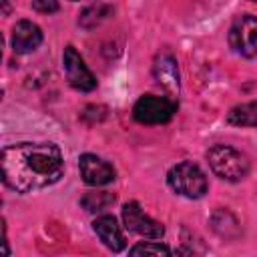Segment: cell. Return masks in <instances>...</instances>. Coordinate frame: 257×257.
Returning a JSON list of instances; mask_svg holds the SVG:
<instances>
[{
    "label": "cell",
    "instance_id": "1",
    "mask_svg": "<svg viewBox=\"0 0 257 257\" xmlns=\"http://www.w3.org/2000/svg\"><path fill=\"white\" fill-rule=\"evenodd\" d=\"M2 181L16 193H32L60 181L64 159L54 143H18L2 149Z\"/></svg>",
    "mask_w": 257,
    "mask_h": 257
},
{
    "label": "cell",
    "instance_id": "2",
    "mask_svg": "<svg viewBox=\"0 0 257 257\" xmlns=\"http://www.w3.org/2000/svg\"><path fill=\"white\" fill-rule=\"evenodd\" d=\"M207 161H209L211 171L223 181L237 183V181L245 179L249 173V159L241 151H237L229 145L211 147L207 151Z\"/></svg>",
    "mask_w": 257,
    "mask_h": 257
},
{
    "label": "cell",
    "instance_id": "3",
    "mask_svg": "<svg viewBox=\"0 0 257 257\" xmlns=\"http://www.w3.org/2000/svg\"><path fill=\"white\" fill-rule=\"evenodd\" d=\"M167 183L177 195H183L187 199H201L209 189L205 173L191 161H181L171 167V171L167 173Z\"/></svg>",
    "mask_w": 257,
    "mask_h": 257
},
{
    "label": "cell",
    "instance_id": "4",
    "mask_svg": "<svg viewBox=\"0 0 257 257\" xmlns=\"http://www.w3.org/2000/svg\"><path fill=\"white\" fill-rule=\"evenodd\" d=\"M175 112H177V102L169 96H159V94H143L133 106V116L141 124L169 122Z\"/></svg>",
    "mask_w": 257,
    "mask_h": 257
},
{
    "label": "cell",
    "instance_id": "5",
    "mask_svg": "<svg viewBox=\"0 0 257 257\" xmlns=\"http://www.w3.org/2000/svg\"><path fill=\"white\" fill-rule=\"evenodd\" d=\"M229 44L237 54L245 58L257 56V16H237L229 28Z\"/></svg>",
    "mask_w": 257,
    "mask_h": 257
},
{
    "label": "cell",
    "instance_id": "6",
    "mask_svg": "<svg viewBox=\"0 0 257 257\" xmlns=\"http://www.w3.org/2000/svg\"><path fill=\"white\" fill-rule=\"evenodd\" d=\"M62 68L66 74V80L72 88L82 90V92H90L96 88V78L94 74L86 68L84 60L80 58V54L76 52L74 46H66L62 52Z\"/></svg>",
    "mask_w": 257,
    "mask_h": 257
},
{
    "label": "cell",
    "instance_id": "7",
    "mask_svg": "<svg viewBox=\"0 0 257 257\" xmlns=\"http://www.w3.org/2000/svg\"><path fill=\"white\" fill-rule=\"evenodd\" d=\"M122 223L131 233H137L145 239H161L165 235V227L151 219L149 215H145V211L141 209V205L137 201H128L122 207Z\"/></svg>",
    "mask_w": 257,
    "mask_h": 257
},
{
    "label": "cell",
    "instance_id": "8",
    "mask_svg": "<svg viewBox=\"0 0 257 257\" xmlns=\"http://www.w3.org/2000/svg\"><path fill=\"white\" fill-rule=\"evenodd\" d=\"M78 169H80V177L88 187H104L108 183L114 181L116 173L112 169V165H108L106 161H102L96 155L84 153L78 159Z\"/></svg>",
    "mask_w": 257,
    "mask_h": 257
},
{
    "label": "cell",
    "instance_id": "9",
    "mask_svg": "<svg viewBox=\"0 0 257 257\" xmlns=\"http://www.w3.org/2000/svg\"><path fill=\"white\" fill-rule=\"evenodd\" d=\"M153 76L159 86H163L169 94H179V64L171 52H161L153 62Z\"/></svg>",
    "mask_w": 257,
    "mask_h": 257
},
{
    "label": "cell",
    "instance_id": "10",
    "mask_svg": "<svg viewBox=\"0 0 257 257\" xmlns=\"http://www.w3.org/2000/svg\"><path fill=\"white\" fill-rule=\"evenodd\" d=\"M92 229L98 235V239L102 241V245L106 249H110L112 253H118L126 247V239L124 233L120 229V225L116 223V219L112 215H100L92 221Z\"/></svg>",
    "mask_w": 257,
    "mask_h": 257
},
{
    "label": "cell",
    "instance_id": "11",
    "mask_svg": "<svg viewBox=\"0 0 257 257\" xmlns=\"http://www.w3.org/2000/svg\"><path fill=\"white\" fill-rule=\"evenodd\" d=\"M42 42V30L30 20H18L12 28V48L18 54L34 52Z\"/></svg>",
    "mask_w": 257,
    "mask_h": 257
},
{
    "label": "cell",
    "instance_id": "12",
    "mask_svg": "<svg viewBox=\"0 0 257 257\" xmlns=\"http://www.w3.org/2000/svg\"><path fill=\"white\" fill-rule=\"evenodd\" d=\"M227 122L233 126H257V102H243L227 112Z\"/></svg>",
    "mask_w": 257,
    "mask_h": 257
},
{
    "label": "cell",
    "instance_id": "13",
    "mask_svg": "<svg viewBox=\"0 0 257 257\" xmlns=\"http://www.w3.org/2000/svg\"><path fill=\"white\" fill-rule=\"evenodd\" d=\"M110 14H112V6L98 2V4H94V6L86 8V10H82V14L78 16V24H80L82 28H86V30H92V28H96L98 24H102Z\"/></svg>",
    "mask_w": 257,
    "mask_h": 257
},
{
    "label": "cell",
    "instance_id": "14",
    "mask_svg": "<svg viewBox=\"0 0 257 257\" xmlns=\"http://www.w3.org/2000/svg\"><path fill=\"white\" fill-rule=\"evenodd\" d=\"M114 203V195L108 191H90L80 199V205L88 213H100Z\"/></svg>",
    "mask_w": 257,
    "mask_h": 257
},
{
    "label": "cell",
    "instance_id": "15",
    "mask_svg": "<svg viewBox=\"0 0 257 257\" xmlns=\"http://www.w3.org/2000/svg\"><path fill=\"white\" fill-rule=\"evenodd\" d=\"M211 225H213L215 233H219V235H221V237H225V239L235 237V233H233V231H229V227H231V229H235V231H239V227H237V219H235L229 211H225V209H219V211L211 217Z\"/></svg>",
    "mask_w": 257,
    "mask_h": 257
},
{
    "label": "cell",
    "instance_id": "16",
    "mask_svg": "<svg viewBox=\"0 0 257 257\" xmlns=\"http://www.w3.org/2000/svg\"><path fill=\"white\" fill-rule=\"evenodd\" d=\"M131 255H171V249L163 243H153V241H147V243H137L135 247L128 249Z\"/></svg>",
    "mask_w": 257,
    "mask_h": 257
},
{
    "label": "cell",
    "instance_id": "17",
    "mask_svg": "<svg viewBox=\"0 0 257 257\" xmlns=\"http://www.w3.org/2000/svg\"><path fill=\"white\" fill-rule=\"evenodd\" d=\"M32 8L40 14H54L58 12V0H32Z\"/></svg>",
    "mask_w": 257,
    "mask_h": 257
},
{
    "label": "cell",
    "instance_id": "18",
    "mask_svg": "<svg viewBox=\"0 0 257 257\" xmlns=\"http://www.w3.org/2000/svg\"><path fill=\"white\" fill-rule=\"evenodd\" d=\"M2 4H4V16H6L8 10H10V8H8V0H2Z\"/></svg>",
    "mask_w": 257,
    "mask_h": 257
},
{
    "label": "cell",
    "instance_id": "19",
    "mask_svg": "<svg viewBox=\"0 0 257 257\" xmlns=\"http://www.w3.org/2000/svg\"><path fill=\"white\" fill-rule=\"evenodd\" d=\"M249 2H257V0H249Z\"/></svg>",
    "mask_w": 257,
    "mask_h": 257
},
{
    "label": "cell",
    "instance_id": "20",
    "mask_svg": "<svg viewBox=\"0 0 257 257\" xmlns=\"http://www.w3.org/2000/svg\"><path fill=\"white\" fill-rule=\"evenodd\" d=\"M72 2H80V0H72Z\"/></svg>",
    "mask_w": 257,
    "mask_h": 257
}]
</instances>
